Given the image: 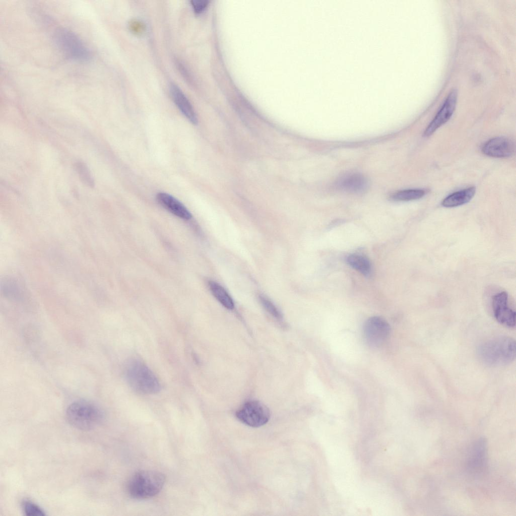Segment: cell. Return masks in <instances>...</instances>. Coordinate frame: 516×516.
I'll return each mask as SVG.
<instances>
[{"instance_id":"1","label":"cell","mask_w":516,"mask_h":516,"mask_svg":"<svg viewBox=\"0 0 516 516\" xmlns=\"http://www.w3.org/2000/svg\"><path fill=\"white\" fill-rule=\"evenodd\" d=\"M477 353L480 360L488 366L507 365L515 359V341L507 336L493 338L481 343Z\"/></svg>"},{"instance_id":"12","label":"cell","mask_w":516,"mask_h":516,"mask_svg":"<svg viewBox=\"0 0 516 516\" xmlns=\"http://www.w3.org/2000/svg\"><path fill=\"white\" fill-rule=\"evenodd\" d=\"M156 199L163 207L178 218L188 220L192 217L187 209L170 195L165 192H159L156 195Z\"/></svg>"},{"instance_id":"21","label":"cell","mask_w":516,"mask_h":516,"mask_svg":"<svg viewBox=\"0 0 516 516\" xmlns=\"http://www.w3.org/2000/svg\"><path fill=\"white\" fill-rule=\"evenodd\" d=\"M259 300L264 308L274 317L278 320L282 319V313L268 298L263 295H260Z\"/></svg>"},{"instance_id":"7","label":"cell","mask_w":516,"mask_h":516,"mask_svg":"<svg viewBox=\"0 0 516 516\" xmlns=\"http://www.w3.org/2000/svg\"><path fill=\"white\" fill-rule=\"evenodd\" d=\"M363 330L366 341L370 346L375 347L381 345L391 332L389 323L379 316H372L367 319Z\"/></svg>"},{"instance_id":"5","label":"cell","mask_w":516,"mask_h":516,"mask_svg":"<svg viewBox=\"0 0 516 516\" xmlns=\"http://www.w3.org/2000/svg\"><path fill=\"white\" fill-rule=\"evenodd\" d=\"M53 38L58 48L70 59L85 61L91 57L89 48L81 39L68 29L60 28L56 29Z\"/></svg>"},{"instance_id":"9","label":"cell","mask_w":516,"mask_h":516,"mask_svg":"<svg viewBox=\"0 0 516 516\" xmlns=\"http://www.w3.org/2000/svg\"><path fill=\"white\" fill-rule=\"evenodd\" d=\"M457 92L451 90L433 120L427 126L424 136L429 137L447 122L452 116L456 106Z\"/></svg>"},{"instance_id":"16","label":"cell","mask_w":516,"mask_h":516,"mask_svg":"<svg viewBox=\"0 0 516 516\" xmlns=\"http://www.w3.org/2000/svg\"><path fill=\"white\" fill-rule=\"evenodd\" d=\"M208 285L213 296L224 307L229 310L234 308L233 299L221 285L213 281H210Z\"/></svg>"},{"instance_id":"14","label":"cell","mask_w":516,"mask_h":516,"mask_svg":"<svg viewBox=\"0 0 516 516\" xmlns=\"http://www.w3.org/2000/svg\"><path fill=\"white\" fill-rule=\"evenodd\" d=\"M368 182L366 178L359 174H349L341 177L337 182V187L340 189L351 193H360L364 191L367 187Z\"/></svg>"},{"instance_id":"8","label":"cell","mask_w":516,"mask_h":516,"mask_svg":"<svg viewBox=\"0 0 516 516\" xmlns=\"http://www.w3.org/2000/svg\"><path fill=\"white\" fill-rule=\"evenodd\" d=\"M487 443L480 438L471 447L466 461L467 471L473 476H480L486 470L487 464Z\"/></svg>"},{"instance_id":"23","label":"cell","mask_w":516,"mask_h":516,"mask_svg":"<svg viewBox=\"0 0 516 516\" xmlns=\"http://www.w3.org/2000/svg\"><path fill=\"white\" fill-rule=\"evenodd\" d=\"M209 2L205 0H195L191 1L194 11L197 14L202 13L206 8Z\"/></svg>"},{"instance_id":"18","label":"cell","mask_w":516,"mask_h":516,"mask_svg":"<svg viewBox=\"0 0 516 516\" xmlns=\"http://www.w3.org/2000/svg\"><path fill=\"white\" fill-rule=\"evenodd\" d=\"M425 194V191L421 189H409L400 190L391 196V199L395 201H409L419 199Z\"/></svg>"},{"instance_id":"22","label":"cell","mask_w":516,"mask_h":516,"mask_svg":"<svg viewBox=\"0 0 516 516\" xmlns=\"http://www.w3.org/2000/svg\"><path fill=\"white\" fill-rule=\"evenodd\" d=\"M22 508L25 514L28 516H43L44 511L33 502L25 500L22 502Z\"/></svg>"},{"instance_id":"6","label":"cell","mask_w":516,"mask_h":516,"mask_svg":"<svg viewBox=\"0 0 516 516\" xmlns=\"http://www.w3.org/2000/svg\"><path fill=\"white\" fill-rule=\"evenodd\" d=\"M236 416L243 423L252 427H258L268 422L270 413L264 404L253 400L243 405L236 412Z\"/></svg>"},{"instance_id":"19","label":"cell","mask_w":516,"mask_h":516,"mask_svg":"<svg viewBox=\"0 0 516 516\" xmlns=\"http://www.w3.org/2000/svg\"><path fill=\"white\" fill-rule=\"evenodd\" d=\"M16 281L12 279H5L2 282V289L5 295L12 299H20L21 290Z\"/></svg>"},{"instance_id":"3","label":"cell","mask_w":516,"mask_h":516,"mask_svg":"<svg viewBox=\"0 0 516 516\" xmlns=\"http://www.w3.org/2000/svg\"><path fill=\"white\" fill-rule=\"evenodd\" d=\"M66 416L71 426L83 431L94 429L104 419V412L98 406L85 400L70 404L66 410Z\"/></svg>"},{"instance_id":"11","label":"cell","mask_w":516,"mask_h":516,"mask_svg":"<svg viewBox=\"0 0 516 516\" xmlns=\"http://www.w3.org/2000/svg\"><path fill=\"white\" fill-rule=\"evenodd\" d=\"M482 152L487 156L496 158H507L514 151L513 142L505 137H496L487 141L483 146Z\"/></svg>"},{"instance_id":"4","label":"cell","mask_w":516,"mask_h":516,"mask_svg":"<svg viewBox=\"0 0 516 516\" xmlns=\"http://www.w3.org/2000/svg\"><path fill=\"white\" fill-rule=\"evenodd\" d=\"M165 480V476L160 472L141 470L135 473L128 481L127 492L134 499H148L161 490Z\"/></svg>"},{"instance_id":"17","label":"cell","mask_w":516,"mask_h":516,"mask_svg":"<svg viewBox=\"0 0 516 516\" xmlns=\"http://www.w3.org/2000/svg\"><path fill=\"white\" fill-rule=\"evenodd\" d=\"M347 262L352 268L364 275H368L371 272V264L364 255L351 254L347 257Z\"/></svg>"},{"instance_id":"15","label":"cell","mask_w":516,"mask_h":516,"mask_svg":"<svg viewBox=\"0 0 516 516\" xmlns=\"http://www.w3.org/2000/svg\"><path fill=\"white\" fill-rule=\"evenodd\" d=\"M475 191V187H470L455 192L444 199L441 205L444 207L452 208L466 204L473 198Z\"/></svg>"},{"instance_id":"10","label":"cell","mask_w":516,"mask_h":516,"mask_svg":"<svg viewBox=\"0 0 516 516\" xmlns=\"http://www.w3.org/2000/svg\"><path fill=\"white\" fill-rule=\"evenodd\" d=\"M508 295L506 292H501L492 298V308L495 319L501 324L507 327L515 326V312L507 305Z\"/></svg>"},{"instance_id":"20","label":"cell","mask_w":516,"mask_h":516,"mask_svg":"<svg viewBox=\"0 0 516 516\" xmlns=\"http://www.w3.org/2000/svg\"><path fill=\"white\" fill-rule=\"evenodd\" d=\"M75 168L82 182L87 186L93 187L94 182L86 165L82 162H78L76 163Z\"/></svg>"},{"instance_id":"13","label":"cell","mask_w":516,"mask_h":516,"mask_svg":"<svg viewBox=\"0 0 516 516\" xmlns=\"http://www.w3.org/2000/svg\"><path fill=\"white\" fill-rule=\"evenodd\" d=\"M170 91L172 98L182 113L192 124L198 123V118L190 102L182 92L175 84H171Z\"/></svg>"},{"instance_id":"2","label":"cell","mask_w":516,"mask_h":516,"mask_svg":"<svg viewBox=\"0 0 516 516\" xmlns=\"http://www.w3.org/2000/svg\"><path fill=\"white\" fill-rule=\"evenodd\" d=\"M124 376L130 386L136 392L152 395L161 390L160 382L150 368L138 359H132L126 364Z\"/></svg>"}]
</instances>
